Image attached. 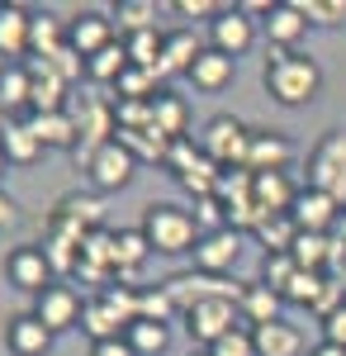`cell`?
<instances>
[{
	"label": "cell",
	"mask_w": 346,
	"mask_h": 356,
	"mask_svg": "<svg viewBox=\"0 0 346 356\" xmlns=\"http://www.w3.org/2000/svg\"><path fill=\"white\" fill-rule=\"evenodd\" d=\"M261 86L270 90V100H275V105L299 110V105H313V100H318L322 67L304 53V48H294V53H275L266 62V72H261Z\"/></svg>",
	"instance_id": "cell-1"
},
{
	"label": "cell",
	"mask_w": 346,
	"mask_h": 356,
	"mask_svg": "<svg viewBox=\"0 0 346 356\" xmlns=\"http://www.w3.org/2000/svg\"><path fill=\"white\" fill-rule=\"evenodd\" d=\"M142 238H147V247L157 252V257H186V252H195V243H199V223H195V214L190 209H181V204H166V200H152L147 209H142Z\"/></svg>",
	"instance_id": "cell-2"
},
{
	"label": "cell",
	"mask_w": 346,
	"mask_h": 356,
	"mask_svg": "<svg viewBox=\"0 0 346 356\" xmlns=\"http://www.w3.org/2000/svg\"><path fill=\"white\" fill-rule=\"evenodd\" d=\"M166 171L176 176V186L190 191L195 200H204V195L218 191V176H223V166L209 162L204 157V147H199V138H176L171 147H166Z\"/></svg>",
	"instance_id": "cell-3"
},
{
	"label": "cell",
	"mask_w": 346,
	"mask_h": 356,
	"mask_svg": "<svg viewBox=\"0 0 346 356\" xmlns=\"http://www.w3.org/2000/svg\"><path fill=\"white\" fill-rule=\"evenodd\" d=\"M308 186L332 195L337 204H346V134L342 129H327L308 147Z\"/></svg>",
	"instance_id": "cell-4"
},
{
	"label": "cell",
	"mask_w": 346,
	"mask_h": 356,
	"mask_svg": "<svg viewBox=\"0 0 346 356\" xmlns=\"http://www.w3.org/2000/svg\"><path fill=\"white\" fill-rule=\"evenodd\" d=\"M199 147H204V157L218 162L223 171H238V166H247L252 129L242 124L238 114H213L209 124H204V134H199Z\"/></svg>",
	"instance_id": "cell-5"
},
{
	"label": "cell",
	"mask_w": 346,
	"mask_h": 356,
	"mask_svg": "<svg viewBox=\"0 0 346 356\" xmlns=\"http://www.w3.org/2000/svg\"><path fill=\"white\" fill-rule=\"evenodd\" d=\"M161 285H166V295L176 304V314H190L204 300H238L242 295V285H233L228 275H204V271H181L171 280H161Z\"/></svg>",
	"instance_id": "cell-6"
},
{
	"label": "cell",
	"mask_w": 346,
	"mask_h": 356,
	"mask_svg": "<svg viewBox=\"0 0 346 356\" xmlns=\"http://www.w3.org/2000/svg\"><path fill=\"white\" fill-rule=\"evenodd\" d=\"M81 309H85V300L76 295V285H67V280H53L43 295H33V309H28V314H38V318H43V328L57 337V332L81 328Z\"/></svg>",
	"instance_id": "cell-7"
},
{
	"label": "cell",
	"mask_w": 346,
	"mask_h": 356,
	"mask_svg": "<svg viewBox=\"0 0 346 356\" xmlns=\"http://www.w3.org/2000/svg\"><path fill=\"white\" fill-rule=\"evenodd\" d=\"M238 318H242V314H238V300H204V304H195L190 314H181V323H186L190 342H199L204 352H209L223 332L238 328Z\"/></svg>",
	"instance_id": "cell-8"
},
{
	"label": "cell",
	"mask_w": 346,
	"mask_h": 356,
	"mask_svg": "<svg viewBox=\"0 0 346 356\" xmlns=\"http://www.w3.org/2000/svg\"><path fill=\"white\" fill-rule=\"evenodd\" d=\"M67 43L90 62L95 53H105L109 43H119L114 15H105V10H81V15H72V19H67Z\"/></svg>",
	"instance_id": "cell-9"
},
{
	"label": "cell",
	"mask_w": 346,
	"mask_h": 356,
	"mask_svg": "<svg viewBox=\"0 0 346 356\" xmlns=\"http://www.w3.org/2000/svg\"><path fill=\"white\" fill-rule=\"evenodd\" d=\"M5 280H10L15 290H24V295H43L57 275H53V266H48V257H43V247L24 243V247H15V252L5 257Z\"/></svg>",
	"instance_id": "cell-10"
},
{
	"label": "cell",
	"mask_w": 346,
	"mask_h": 356,
	"mask_svg": "<svg viewBox=\"0 0 346 356\" xmlns=\"http://www.w3.org/2000/svg\"><path fill=\"white\" fill-rule=\"evenodd\" d=\"M209 48L228 53L233 62H238V57H247L252 48H256V19H247L238 5H228V10H223V15L209 24Z\"/></svg>",
	"instance_id": "cell-11"
},
{
	"label": "cell",
	"mask_w": 346,
	"mask_h": 356,
	"mask_svg": "<svg viewBox=\"0 0 346 356\" xmlns=\"http://www.w3.org/2000/svg\"><path fill=\"white\" fill-rule=\"evenodd\" d=\"M195 271H204V275H228L233 266H238V257H242V233L238 228H218V233H204L199 243H195Z\"/></svg>",
	"instance_id": "cell-12"
},
{
	"label": "cell",
	"mask_w": 346,
	"mask_h": 356,
	"mask_svg": "<svg viewBox=\"0 0 346 356\" xmlns=\"http://www.w3.org/2000/svg\"><path fill=\"white\" fill-rule=\"evenodd\" d=\"M85 171H90V186H95V191H124V186L133 181V171H138V157L114 138V143H105V147L90 157Z\"/></svg>",
	"instance_id": "cell-13"
},
{
	"label": "cell",
	"mask_w": 346,
	"mask_h": 356,
	"mask_svg": "<svg viewBox=\"0 0 346 356\" xmlns=\"http://www.w3.org/2000/svg\"><path fill=\"white\" fill-rule=\"evenodd\" d=\"M342 209H346V204H337L332 195L304 186V191H299V200H294V209H290V219H294V228H299V233H332V228H337V219H342Z\"/></svg>",
	"instance_id": "cell-14"
},
{
	"label": "cell",
	"mask_w": 346,
	"mask_h": 356,
	"mask_svg": "<svg viewBox=\"0 0 346 356\" xmlns=\"http://www.w3.org/2000/svg\"><path fill=\"white\" fill-rule=\"evenodd\" d=\"M261 24H266V38L280 48V53H294V48L308 38V29H313L308 19H304L299 0H275V5H270V15L261 19Z\"/></svg>",
	"instance_id": "cell-15"
},
{
	"label": "cell",
	"mask_w": 346,
	"mask_h": 356,
	"mask_svg": "<svg viewBox=\"0 0 346 356\" xmlns=\"http://www.w3.org/2000/svg\"><path fill=\"white\" fill-rule=\"evenodd\" d=\"M294 157L290 138L275 134V129H252V147H247V171L252 176H266V171H285Z\"/></svg>",
	"instance_id": "cell-16"
},
{
	"label": "cell",
	"mask_w": 346,
	"mask_h": 356,
	"mask_svg": "<svg viewBox=\"0 0 346 356\" xmlns=\"http://www.w3.org/2000/svg\"><path fill=\"white\" fill-rule=\"evenodd\" d=\"M5 347H10V356H48L53 352V332L43 328L38 314H15L5 323Z\"/></svg>",
	"instance_id": "cell-17"
},
{
	"label": "cell",
	"mask_w": 346,
	"mask_h": 356,
	"mask_svg": "<svg viewBox=\"0 0 346 356\" xmlns=\"http://www.w3.org/2000/svg\"><path fill=\"white\" fill-rule=\"evenodd\" d=\"M147 257H157V252L147 247L142 228H119V233H114V280H119V285L138 280L142 266H147Z\"/></svg>",
	"instance_id": "cell-18"
},
{
	"label": "cell",
	"mask_w": 346,
	"mask_h": 356,
	"mask_svg": "<svg viewBox=\"0 0 346 356\" xmlns=\"http://www.w3.org/2000/svg\"><path fill=\"white\" fill-rule=\"evenodd\" d=\"M28 29H33V10L0 5V62H28Z\"/></svg>",
	"instance_id": "cell-19"
},
{
	"label": "cell",
	"mask_w": 346,
	"mask_h": 356,
	"mask_svg": "<svg viewBox=\"0 0 346 356\" xmlns=\"http://www.w3.org/2000/svg\"><path fill=\"white\" fill-rule=\"evenodd\" d=\"M304 186H294L290 171H266V176H252V200L261 214H290L294 200H299Z\"/></svg>",
	"instance_id": "cell-20"
},
{
	"label": "cell",
	"mask_w": 346,
	"mask_h": 356,
	"mask_svg": "<svg viewBox=\"0 0 346 356\" xmlns=\"http://www.w3.org/2000/svg\"><path fill=\"white\" fill-rule=\"evenodd\" d=\"M0 152H5L10 166H33L48 147H43L38 134L28 129V119H5V124H0Z\"/></svg>",
	"instance_id": "cell-21"
},
{
	"label": "cell",
	"mask_w": 346,
	"mask_h": 356,
	"mask_svg": "<svg viewBox=\"0 0 346 356\" xmlns=\"http://www.w3.org/2000/svg\"><path fill=\"white\" fill-rule=\"evenodd\" d=\"M233 72H238V62L204 43V53L195 57V67H190V81H195V90H204V95H218V90L233 86Z\"/></svg>",
	"instance_id": "cell-22"
},
{
	"label": "cell",
	"mask_w": 346,
	"mask_h": 356,
	"mask_svg": "<svg viewBox=\"0 0 346 356\" xmlns=\"http://www.w3.org/2000/svg\"><path fill=\"white\" fill-rule=\"evenodd\" d=\"M28 72H33V100H28V114H57V110H67V81L57 76L53 67L28 57Z\"/></svg>",
	"instance_id": "cell-23"
},
{
	"label": "cell",
	"mask_w": 346,
	"mask_h": 356,
	"mask_svg": "<svg viewBox=\"0 0 346 356\" xmlns=\"http://www.w3.org/2000/svg\"><path fill=\"white\" fill-rule=\"evenodd\" d=\"M124 314L105 300V295H95V300H85L81 309V332L90 337V342H114V337H124Z\"/></svg>",
	"instance_id": "cell-24"
},
{
	"label": "cell",
	"mask_w": 346,
	"mask_h": 356,
	"mask_svg": "<svg viewBox=\"0 0 346 356\" xmlns=\"http://www.w3.org/2000/svg\"><path fill=\"white\" fill-rule=\"evenodd\" d=\"M204 53V43L190 33V29H171L166 33V43H161V76H190V67H195V57Z\"/></svg>",
	"instance_id": "cell-25"
},
{
	"label": "cell",
	"mask_w": 346,
	"mask_h": 356,
	"mask_svg": "<svg viewBox=\"0 0 346 356\" xmlns=\"http://www.w3.org/2000/svg\"><path fill=\"white\" fill-rule=\"evenodd\" d=\"M28 129L38 134V143L48 152H72L76 147V114L57 110V114H28Z\"/></svg>",
	"instance_id": "cell-26"
},
{
	"label": "cell",
	"mask_w": 346,
	"mask_h": 356,
	"mask_svg": "<svg viewBox=\"0 0 346 356\" xmlns=\"http://www.w3.org/2000/svg\"><path fill=\"white\" fill-rule=\"evenodd\" d=\"M252 347H256V356H304V332L285 318H275V323L252 328Z\"/></svg>",
	"instance_id": "cell-27"
},
{
	"label": "cell",
	"mask_w": 346,
	"mask_h": 356,
	"mask_svg": "<svg viewBox=\"0 0 346 356\" xmlns=\"http://www.w3.org/2000/svg\"><path fill=\"white\" fill-rule=\"evenodd\" d=\"M280 304H285V300H280L270 285L247 280V285H242V295H238V314H242V323L261 328V323H275V318H280Z\"/></svg>",
	"instance_id": "cell-28"
},
{
	"label": "cell",
	"mask_w": 346,
	"mask_h": 356,
	"mask_svg": "<svg viewBox=\"0 0 346 356\" xmlns=\"http://www.w3.org/2000/svg\"><path fill=\"white\" fill-rule=\"evenodd\" d=\"M152 134H161L166 143H176V138H190V105L181 100V95L161 90L157 100H152Z\"/></svg>",
	"instance_id": "cell-29"
},
{
	"label": "cell",
	"mask_w": 346,
	"mask_h": 356,
	"mask_svg": "<svg viewBox=\"0 0 346 356\" xmlns=\"http://www.w3.org/2000/svg\"><path fill=\"white\" fill-rule=\"evenodd\" d=\"M28 100H33V72H28V62H0V105H5V114L28 110Z\"/></svg>",
	"instance_id": "cell-30"
},
{
	"label": "cell",
	"mask_w": 346,
	"mask_h": 356,
	"mask_svg": "<svg viewBox=\"0 0 346 356\" xmlns=\"http://www.w3.org/2000/svg\"><path fill=\"white\" fill-rule=\"evenodd\" d=\"M67 48V24L57 15H33V29H28V57L33 62H48L53 53Z\"/></svg>",
	"instance_id": "cell-31"
},
{
	"label": "cell",
	"mask_w": 346,
	"mask_h": 356,
	"mask_svg": "<svg viewBox=\"0 0 346 356\" xmlns=\"http://www.w3.org/2000/svg\"><path fill=\"white\" fill-rule=\"evenodd\" d=\"M124 342L133 347V356H161L171 347V323H152V318H133L124 328Z\"/></svg>",
	"instance_id": "cell-32"
},
{
	"label": "cell",
	"mask_w": 346,
	"mask_h": 356,
	"mask_svg": "<svg viewBox=\"0 0 346 356\" xmlns=\"http://www.w3.org/2000/svg\"><path fill=\"white\" fill-rule=\"evenodd\" d=\"M114 29H119V38L157 29V0H119L114 5Z\"/></svg>",
	"instance_id": "cell-33"
},
{
	"label": "cell",
	"mask_w": 346,
	"mask_h": 356,
	"mask_svg": "<svg viewBox=\"0 0 346 356\" xmlns=\"http://www.w3.org/2000/svg\"><path fill=\"white\" fill-rule=\"evenodd\" d=\"M129 72V53H124V38L119 43H109L105 53H95L90 62H85V81H95V86H114L119 76Z\"/></svg>",
	"instance_id": "cell-34"
},
{
	"label": "cell",
	"mask_w": 346,
	"mask_h": 356,
	"mask_svg": "<svg viewBox=\"0 0 346 356\" xmlns=\"http://www.w3.org/2000/svg\"><path fill=\"white\" fill-rule=\"evenodd\" d=\"M53 214L67 219V223H76L81 233H95V228H100V200H95V195H62Z\"/></svg>",
	"instance_id": "cell-35"
},
{
	"label": "cell",
	"mask_w": 346,
	"mask_h": 356,
	"mask_svg": "<svg viewBox=\"0 0 346 356\" xmlns=\"http://www.w3.org/2000/svg\"><path fill=\"white\" fill-rule=\"evenodd\" d=\"M161 43H166V33H157V29H147V33H133V38H124L129 67H147V72H157V67H161ZM161 81H166V76H161Z\"/></svg>",
	"instance_id": "cell-36"
},
{
	"label": "cell",
	"mask_w": 346,
	"mask_h": 356,
	"mask_svg": "<svg viewBox=\"0 0 346 356\" xmlns=\"http://www.w3.org/2000/svg\"><path fill=\"white\" fill-rule=\"evenodd\" d=\"M294 238H299V228H294L290 214H266V219L256 223V243L266 247V257L270 252H290Z\"/></svg>",
	"instance_id": "cell-37"
},
{
	"label": "cell",
	"mask_w": 346,
	"mask_h": 356,
	"mask_svg": "<svg viewBox=\"0 0 346 356\" xmlns=\"http://www.w3.org/2000/svg\"><path fill=\"white\" fill-rule=\"evenodd\" d=\"M299 275V266H294L290 252H270L266 261H261V285H270L280 300H285V290H290V280Z\"/></svg>",
	"instance_id": "cell-38"
},
{
	"label": "cell",
	"mask_w": 346,
	"mask_h": 356,
	"mask_svg": "<svg viewBox=\"0 0 346 356\" xmlns=\"http://www.w3.org/2000/svg\"><path fill=\"white\" fill-rule=\"evenodd\" d=\"M322 285H327V275L322 271H299L290 280V290H285V304H299V309H313L322 295Z\"/></svg>",
	"instance_id": "cell-39"
},
{
	"label": "cell",
	"mask_w": 346,
	"mask_h": 356,
	"mask_svg": "<svg viewBox=\"0 0 346 356\" xmlns=\"http://www.w3.org/2000/svg\"><path fill=\"white\" fill-rule=\"evenodd\" d=\"M138 318H152V323L181 318L176 304H171V295H166V285H157V290H138Z\"/></svg>",
	"instance_id": "cell-40"
},
{
	"label": "cell",
	"mask_w": 346,
	"mask_h": 356,
	"mask_svg": "<svg viewBox=\"0 0 346 356\" xmlns=\"http://www.w3.org/2000/svg\"><path fill=\"white\" fill-rule=\"evenodd\" d=\"M299 10H304L308 24H318V29L346 24V0H299Z\"/></svg>",
	"instance_id": "cell-41"
},
{
	"label": "cell",
	"mask_w": 346,
	"mask_h": 356,
	"mask_svg": "<svg viewBox=\"0 0 346 356\" xmlns=\"http://www.w3.org/2000/svg\"><path fill=\"white\" fill-rule=\"evenodd\" d=\"M195 223H199V238H204V233H218V228H228V209H223V200H218V195L195 200Z\"/></svg>",
	"instance_id": "cell-42"
},
{
	"label": "cell",
	"mask_w": 346,
	"mask_h": 356,
	"mask_svg": "<svg viewBox=\"0 0 346 356\" xmlns=\"http://www.w3.org/2000/svg\"><path fill=\"white\" fill-rule=\"evenodd\" d=\"M209 356H256V347H252V328L223 332V337H218V342L209 347Z\"/></svg>",
	"instance_id": "cell-43"
},
{
	"label": "cell",
	"mask_w": 346,
	"mask_h": 356,
	"mask_svg": "<svg viewBox=\"0 0 346 356\" xmlns=\"http://www.w3.org/2000/svg\"><path fill=\"white\" fill-rule=\"evenodd\" d=\"M48 67H53V72H57V76H62L67 86L76 81V76H85V57H81L76 48H72V43H67L62 53H53V57H48Z\"/></svg>",
	"instance_id": "cell-44"
},
{
	"label": "cell",
	"mask_w": 346,
	"mask_h": 356,
	"mask_svg": "<svg viewBox=\"0 0 346 356\" xmlns=\"http://www.w3.org/2000/svg\"><path fill=\"white\" fill-rule=\"evenodd\" d=\"M171 10H176L181 19H209V24H213V19H218L228 5H218V0H176Z\"/></svg>",
	"instance_id": "cell-45"
},
{
	"label": "cell",
	"mask_w": 346,
	"mask_h": 356,
	"mask_svg": "<svg viewBox=\"0 0 346 356\" xmlns=\"http://www.w3.org/2000/svg\"><path fill=\"white\" fill-rule=\"evenodd\" d=\"M322 342H332V347H346V304H342V309H332V314L322 318Z\"/></svg>",
	"instance_id": "cell-46"
},
{
	"label": "cell",
	"mask_w": 346,
	"mask_h": 356,
	"mask_svg": "<svg viewBox=\"0 0 346 356\" xmlns=\"http://www.w3.org/2000/svg\"><path fill=\"white\" fill-rule=\"evenodd\" d=\"M90 356H133V347H129L124 337H114V342H90Z\"/></svg>",
	"instance_id": "cell-47"
},
{
	"label": "cell",
	"mask_w": 346,
	"mask_h": 356,
	"mask_svg": "<svg viewBox=\"0 0 346 356\" xmlns=\"http://www.w3.org/2000/svg\"><path fill=\"white\" fill-rule=\"evenodd\" d=\"M10 223H19V204L0 191V228H10Z\"/></svg>",
	"instance_id": "cell-48"
},
{
	"label": "cell",
	"mask_w": 346,
	"mask_h": 356,
	"mask_svg": "<svg viewBox=\"0 0 346 356\" xmlns=\"http://www.w3.org/2000/svg\"><path fill=\"white\" fill-rule=\"evenodd\" d=\"M332 243H337V252H342V261H346V209H342V219H337V228H332Z\"/></svg>",
	"instance_id": "cell-49"
},
{
	"label": "cell",
	"mask_w": 346,
	"mask_h": 356,
	"mask_svg": "<svg viewBox=\"0 0 346 356\" xmlns=\"http://www.w3.org/2000/svg\"><path fill=\"white\" fill-rule=\"evenodd\" d=\"M308 356H346V347H332V342H318V347H308Z\"/></svg>",
	"instance_id": "cell-50"
},
{
	"label": "cell",
	"mask_w": 346,
	"mask_h": 356,
	"mask_svg": "<svg viewBox=\"0 0 346 356\" xmlns=\"http://www.w3.org/2000/svg\"><path fill=\"white\" fill-rule=\"evenodd\" d=\"M5 171H10V162H5V152H0V181H5Z\"/></svg>",
	"instance_id": "cell-51"
},
{
	"label": "cell",
	"mask_w": 346,
	"mask_h": 356,
	"mask_svg": "<svg viewBox=\"0 0 346 356\" xmlns=\"http://www.w3.org/2000/svg\"><path fill=\"white\" fill-rule=\"evenodd\" d=\"M5 119H10V114H5V105H0V124H5Z\"/></svg>",
	"instance_id": "cell-52"
},
{
	"label": "cell",
	"mask_w": 346,
	"mask_h": 356,
	"mask_svg": "<svg viewBox=\"0 0 346 356\" xmlns=\"http://www.w3.org/2000/svg\"><path fill=\"white\" fill-rule=\"evenodd\" d=\"M190 356H209V352H190Z\"/></svg>",
	"instance_id": "cell-53"
}]
</instances>
